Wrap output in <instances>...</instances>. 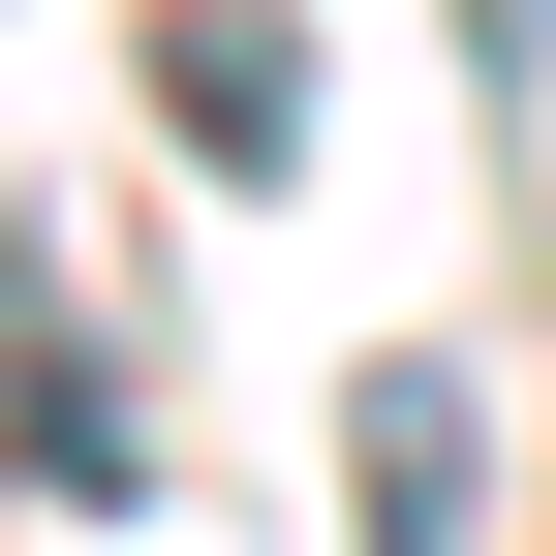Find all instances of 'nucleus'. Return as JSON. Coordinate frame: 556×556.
Listing matches in <instances>:
<instances>
[{
	"mask_svg": "<svg viewBox=\"0 0 556 556\" xmlns=\"http://www.w3.org/2000/svg\"><path fill=\"white\" fill-rule=\"evenodd\" d=\"M340 556H495V402H464V340H371V402H340Z\"/></svg>",
	"mask_w": 556,
	"mask_h": 556,
	"instance_id": "2",
	"label": "nucleus"
},
{
	"mask_svg": "<svg viewBox=\"0 0 556 556\" xmlns=\"http://www.w3.org/2000/svg\"><path fill=\"white\" fill-rule=\"evenodd\" d=\"M0 495H155V402H124L93 278H62L31 217H0Z\"/></svg>",
	"mask_w": 556,
	"mask_h": 556,
	"instance_id": "1",
	"label": "nucleus"
},
{
	"mask_svg": "<svg viewBox=\"0 0 556 556\" xmlns=\"http://www.w3.org/2000/svg\"><path fill=\"white\" fill-rule=\"evenodd\" d=\"M464 93H495V217L556 248V0H464Z\"/></svg>",
	"mask_w": 556,
	"mask_h": 556,
	"instance_id": "4",
	"label": "nucleus"
},
{
	"mask_svg": "<svg viewBox=\"0 0 556 556\" xmlns=\"http://www.w3.org/2000/svg\"><path fill=\"white\" fill-rule=\"evenodd\" d=\"M155 93H186V155H309V31H278V0H186Z\"/></svg>",
	"mask_w": 556,
	"mask_h": 556,
	"instance_id": "3",
	"label": "nucleus"
}]
</instances>
